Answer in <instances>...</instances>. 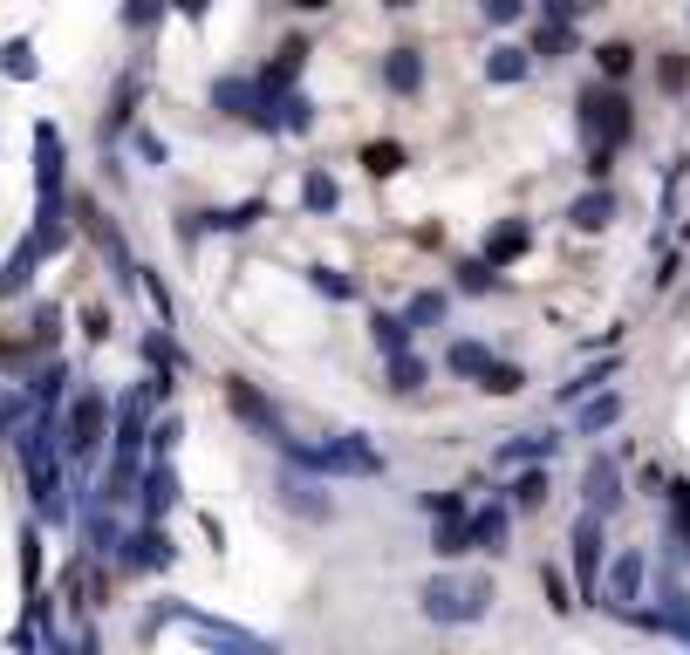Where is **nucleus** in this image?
Returning <instances> with one entry per match:
<instances>
[{
    "label": "nucleus",
    "mask_w": 690,
    "mask_h": 655,
    "mask_svg": "<svg viewBox=\"0 0 690 655\" xmlns=\"http://www.w3.org/2000/svg\"><path fill=\"white\" fill-rule=\"evenodd\" d=\"M575 123H581V137H588V178H608L616 150L629 144V96L608 90V82H595V90L575 96Z\"/></svg>",
    "instance_id": "f257e3e1"
},
{
    "label": "nucleus",
    "mask_w": 690,
    "mask_h": 655,
    "mask_svg": "<svg viewBox=\"0 0 690 655\" xmlns=\"http://www.w3.org/2000/svg\"><path fill=\"white\" fill-rule=\"evenodd\" d=\"M62 465L75 471V485H90V471H96V458H103V444H110V403H103V389H83L69 409H62Z\"/></svg>",
    "instance_id": "f03ea898"
},
{
    "label": "nucleus",
    "mask_w": 690,
    "mask_h": 655,
    "mask_svg": "<svg viewBox=\"0 0 690 655\" xmlns=\"http://www.w3.org/2000/svg\"><path fill=\"white\" fill-rule=\"evenodd\" d=\"M424 622L437 628H459V622H478L485 601H493V581H459V573H437V581H424Z\"/></svg>",
    "instance_id": "7ed1b4c3"
},
{
    "label": "nucleus",
    "mask_w": 690,
    "mask_h": 655,
    "mask_svg": "<svg viewBox=\"0 0 690 655\" xmlns=\"http://www.w3.org/2000/svg\"><path fill=\"white\" fill-rule=\"evenodd\" d=\"M165 628H185V635H198V642H213V648H233V655H267V635H247V628H226V622H213V614H198V607H178V601H165V607H157L144 635H165Z\"/></svg>",
    "instance_id": "20e7f679"
},
{
    "label": "nucleus",
    "mask_w": 690,
    "mask_h": 655,
    "mask_svg": "<svg viewBox=\"0 0 690 655\" xmlns=\"http://www.w3.org/2000/svg\"><path fill=\"white\" fill-rule=\"evenodd\" d=\"M213 110H219V116H239V123H254V131H274V110L260 103L254 75H219V82H213Z\"/></svg>",
    "instance_id": "39448f33"
},
{
    "label": "nucleus",
    "mask_w": 690,
    "mask_h": 655,
    "mask_svg": "<svg viewBox=\"0 0 690 655\" xmlns=\"http://www.w3.org/2000/svg\"><path fill=\"white\" fill-rule=\"evenodd\" d=\"M116 560H124L131 573H157V566H172L178 560V547L157 532V519H144V526H131L124 540H116Z\"/></svg>",
    "instance_id": "423d86ee"
},
{
    "label": "nucleus",
    "mask_w": 690,
    "mask_h": 655,
    "mask_svg": "<svg viewBox=\"0 0 690 655\" xmlns=\"http://www.w3.org/2000/svg\"><path fill=\"white\" fill-rule=\"evenodd\" d=\"M642 573H649V560L629 547V553H616V560H608V573H601V588H595V601H608V607H636L642 601Z\"/></svg>",
    "instance_id": "0eeeda50"
},
{
    "label": "nucleus",
    "mask_w": 690,
    "mask_h": 655,
    "mask_svg": "<svg viewBox=\"0 0 690 655\" xmlns=\"http://www.w3.org/2000/svg\"><path fill=\"white\" fill-rule=\"evenodd\" d=\"M567 553H575V573H581V594L595 601V588H601V512H581L575 526H567Z\"/></svg>",
    "instance_id": "6e6552de"
},
{
    "label": "nucleus",
    "mask_w": 690,
    "mask_h": 655,
    "mask_svg": "<svg viewBox=\"0 0 690 655\" xmlns=\"http://www.w3.org/2000/svg\"><path fill=\"white\" fill-rule=\"evenodd\" d=\"M34 205H62V137H55V123L34 131Z\"/></svg>",
    "instance_id": "1a4fd4ad"
},
{
    "label": "nucleus",
    "mask_w": 690,
    "mask_h": 655,
    "mask_svg": "<svg viewBox=\"0 0 690 655\" xmlns=\"http://www.w3.org/2000/svg\"><path fill=\"white\" fill-rule=\"evenodd\" d=\"M226 403H233V417H239V424H254L260 437H274V444L288 437V424H280V409H274V403H267L254 383H226Z\"/></svg>",
    "instance_id": "9d476101"
},
{
    "label": "nucleus",
    "mask_w": 690,
    "mask_h": 655,
    "mask_svg": "<svg viewBox=\"0 0 690 655\" xmlns=\"http://www.w3.org/2000/svg\"><path fill=\"white\" fill-rule=\"evenodd\" d=\"M581 499H588V512L608 519V512L622 506V465H616V458H595V465L581 471Z\"/></svg>",
    "instance_id": "9b49d317"
},
{
    "label": "nucleus",
    "mask_w": 690,
    "mask_h": 655,
    "mask_svg": "<svg viewBox=\"0 0 690 655\" xmlns=\"http://www.w3.org/2000/svg\"><path fill=\"white\" fill-rule=\"evenodd\" d=\"M137 491H144V506H137V512H144V519H165V512L178 506V471L157 458L151 471H137Z\"/></svg>",
    "instance_id": "f8f14e48"
},
{
    "label": "nucleus",
    "mask_w": 690,
    "mask_h": 655,
    "mask_svg": "<svg viewBox=\"0 0 690 655\" xmlns=\"http://www.w3.org/2000/svg\"><path fill=\"white\" fill-rule=\"evenodd\" d=\"M34 267H42V246H34V232H28V239H14L8 267H0V301H21L28 280H34Z\"/></svg>",
    "instance_id": "ddd939ff"
},
{
    "label": "nucleus",
    "mask_w": 690,
    "mask_h": 655,
    "mask_svg": "<svg viewBox=\"0 0 690 655\" xmlns=\"http://www.w3.org/2000/svg\"><path fill=\"white\" fill-rule=\"evenodd\" d=\"M526 246H534V226H526V219H500L493 232H485V260H493V267H513Z\"/></svg>",
    "instance_id": "4468645a"
},
{
    "label": "nucleus",
    "mask_w": 690,
    "mask_h": 655,
    "mask_svg": "<svg viewBox=\"0 0 690 655\" xmlns=\"http://www.w3.org/2000/svg\"><path fill=\"white\" fill-rule=\"evenodd\" d=\"M608 424H622V396H616V389H601V396L588 389L581 409H575V430H581V437H601Z\"/></svg>",
    "instance_id": "2eb2a0df"
},
{
    "label": "nucleus",
    "mask_w": 690,
    "mask_h": 655,
    "mask_svg": "<svg viewBox=\"0 0 690 655\" xmlns=\"http://www.w3.org/2000/svg\"><path fill=\"white\" fill-rule=\"evenodd\" d=\"M526 69H534V49H519V41H500V49L485 55V82H500V90L526 82Z\"/></svg>",
    "instance_id": "dca6fc26"
},
{
    "label": "nucleus",
    "mask_w": 690,
    "mask_h": 655,
    "mask_svg": "<svg viewBox=\"0 0 690 655\" xmlns=\"http://www.w3.org/2000/svg\"><path fill=\"white\" fill-rule=\"evenodd\" d=\"M383 82H390L397 96H418V90H424V55H418V49H390V55H383Z\"/></svg>",
    "instance_id": "f3484780"
},
{
    "label": "nucleus",
    "mask_w": 690,
    "mask_h": 655,
    "mask_svg": "<svg viewBox=\"0 0 690 655\" xmlns=\"http://www.w3.org/2000/svg\"><path fill=\"white\" fill-rule=\"evenodd\" d=\"M465 526H472L478 553H506V506H478V512H465Z\"/></svg>",
    "instance_id": "a211bd4d"
},
{
    "label": "nucleus",
    "mask_w": 690,
    "mask_h": 655,
    "mask_svg": "<svg viewBox=\"0 0 690 655\" xmlns=\"http://www.w3.org/2000/svg\"><path fill=\"white\" fill-rule=\"evenodd\" d=\"M431 553H437V560L472 553V526H465V512H444V519L431 526Z\"/></svg>",
    "instance_id": "6ab92c4d"
},
{
    "label": "nucleus",
    "mask_w": 690,
    "mask_h": 655,
    "mask_svg": "<svg viewBox=\"0 0 690 655\" xmlns=\"http://www.w3.org/2000/svg\"><path fill=\"white\" fill-rule=\"evenodd\" d=\"M567 219H575L581 232H601L608 219H616V191H608V185H595V191H581V198H575V212H567Z\"/></svg>",
    "instance_id": "aec40b11"
},
{
    "label": "nucleus",
    "mask_w": 690,
    "mask_h": 655,
    "mask_svg": "<svg viewBox=\"0 0 690 655\" xmlns=\"http://www.w3.org/2000/svg\"><path fill=\"white\" fill-rule=\"evenodd\" d=\"M444 368L465 376V383H478L485 368H493V349H485V342H452V349H444Z\"/></svg>",
    "instance_id": "412c9836"
},
{
    "label": "nucleus",
    "mask_w": 690,
    "mask_h": 655,
    "mask_svg": "<svg viewBox=\"0 0 690 655\" xmlns=\"http://www.w3.org/2000/svg\"><path fill=\"white\" fill-rule=\"evenodd\" d=\"M540 458H554V437H506L500 444V471H513V465H540Z\"/></svg>",
    "instance_id": "4be33fe9"
},
{
    "label": "nucleus",
    "mask_w": 690,
    "mask_h": 655,
    "mask_svg": "<svg viewBox=\"0 0 690 655\" xmlns=\"http://www.w3.org/2000/svg\"><path fill=\"white\" fill-rule=\"evenodd\" d=\"M424 376H431V362H424V355H411V349H397V355H390V389H397V396L424 389Z\"/></svg>",
    "instance_id": "5701e85b"
},
{
    "label": "nucleus",
    "mask_w": 690,
    "mask_h": 655,
    "mask_svg": "<svg viewBox=\"0 0 690 655\" xmlns=\"http://www.w3.org/2000/svg\"><path fill=\"white\" fill-rule=\"evenodd\" d=\"M444 308H452V301H444L437 287H424V294L403 301V328H437V321H444Z\"/></svg>",
    "instance_id": "b1692460"
},
{
    "label": "nucleus",
    "mask_w": 690,
    "mask_h": 655,
    "mask_svg": "<svg viewBox=\"0 0 690 655\" xmlns=\"http://www.w3.org/2000/svg\"><path fill=\"white\" fill-rule=\"evenodd\" d=\"M506 506H519V512H540V506H547V471H519V478L506 485Z\"/></svg>",
    "instance_id": "393cba45"
},
{
    "label": "nucleus",
    "mask_w": 690,
    "mask_h": 655,
    "mask_svg": "<svg viewBox=\"0 0 690 655\" xmlns=\"http://www.w3.org/2000/svg\"><path fill=\"white\" fill-rule=\"evenodd\" d=\"M567 49H575V21H540V28H534V55L560 62Z\"/></svg>",
    "instance_id": "a878e982"
},
{
    "label": "nucleus",
    "mask_w": 690,
    "mask_h": 655,
    "mask_svg": "<svg viewBox=\"0 0 690 655\" xmlns=\"http://www.w3.org/2000/svg\"><path fill=\"white\" fill-rule=\"evenodd\" d=\"M301 205H308V212H336V205H342V185H336L329 171H308V178H301Z\"/></svg>",
    "instance_id": "bb28decb"
},
{
    "label": "nucleus",
    "mask_w": 690,
    "mask_h": 655,
    "mask_svg": "<svg viewBox=\"0 0 690 655\" xmlns=\"http://www.w3.org/2000/svg\"><path fill=\"white\" fill-rule=\"evenodd\" d=\"M0 75H14V82H34L42 75V62H34V41H8V49H0Z\"/></svg>",
    "instance_id": "cd10ccee"
},
{
    "label": "nucleus",
    "mask_w": 690,
    "mask_h": 655,
    "mask_svg": "<svg viewBox=\"0 0 690 655\" xmlns=\"http://www.w3.org/2000/svg\"><path fill=\"white\" fill-rule=\"evenodd\" d=\"M280 491H288V506H295L301 519H336V506H329V499H321V485H301V478H288V485H280Z\"/></svg>",
    "instance_id": "c85d7f7f"
},
{
    "label": "nucleus",
    "mask_w": 690,
    "mask_h": 655,
    "mask_svg": "<svg viewBox=\"0 0 690 655\" xmlns=\"http://www.w3.org/2000/svg\"><path fill=\"white\" fill-rule=\"evenodd\" d=\"M459 287H465V294H493V287H500V267L493 260H459Z\"/></svg>",
    "instance_id": "c756f323"
},
{
    "label": "nucleus",
    "mask_w": 690,
    "mask_h": 655,
    "mask_svg": "<svg viewBox=\"0 0 690 655\" xmlns=\"http://www.w3.org/2000/svg\"><path fill=\"white\" fill-rule=\"evenodd\" d=\"M370 335H377V349H383V355L411 349V328H403V314H370Z\"/></svg>",
    "instance_id": "7c9ffc66"
},
{
    "label": "nucleus",
    "mask_w": 690,
    "mask_h": 655,
    "mask_svg": "<svg viewBox=\"0 0 690 655\" xmlns=\"http://www.w3.org/2000/svg\"><path fill=\"white\" fill-rule=\"evenodd\" d=\"M131 103H137V75H124L116 82V96H110V116H103V131L116 137V131H131Z\"/></svg>",
    "instance_id": "2f4dec72"
},
{
    "label": "nucleus",
    "mask_w": 690,
    "mask_h": 655,
    "mask_svg": "<svg viewBox=\"0 0 690 655\" xmlns=\"http://www.w3.org/2000/svg\"><path fill=\"white\" fill-rule=\"evenodd\" d=\"M608 376H616V362H595V368H581V376H575V383H560V403H567V409H575V403H581L588 389H601Z\"/></svg>",
    "instance_id": "473e14b6"
},
{
    "label": "nucleus",
    "mask_w": 690,
    "mask_h": 655,
    "mask_svg": "<svg viewBox=\"0 0 690 655\" xmlns=\"http://www.w3.org/2000/svg\"><path fill=\"white\" fill-rule=\"evenodd\" d=\"M308 287H315V294H329V301H356V280L336 273V267H308Z\"/></svg>",
    "instance_id": "72a5a7b5"
},
{
    "label": "nucleus",
    "mask_w": 690,
    "mask_h": 655,
    "mask_svg": "<svg viewBox=\"0 0 690 655\" xmlns=\"http://www.w3.org/2000/svg\"><path fill=\"white\" fill-rule=\"evenodd\" d=\"M362 164H370L377 178H390V171H403V144H390V137H377V144H362Z\"/></svg>",
    "instance_id": "f704fd0d"
},
{
    "label": "nucleus",
    "mask_w": 690,
    "mask_h": 655,
    "mask_svg": "<svg viewBox=\"0 0 690 655\" xmlns=\"http://www.w3.org/2000/svg\"><path fill=\"white\" fill-rule=\"evenodd\" d=\"M21 581H28V594H34V581H42V532L34 526H21Z\"/></svg>",
    "instance_id": "c9c22d12"
},
{
    "label": "nucleus",
    "mask_w": 690,
    "mask_h": 655,
    "mask_svg": "<svg viewBox=\"0 0 690 655\" xmlns=\"http://www.w3.org/2000/svg\"><path fill=\"white\" fill-rule=\"evenodd\" d=\"M595 62H601V75H629L636 69V49H629V41H601Z\"/></svg>",
    "instance_id": "e433bc0d"
},
{
    "label": "nucleus",
    "mask_w": 690,
    "mask_h": 655,
    "mask_svg": "<svg viewBox=\"0 0 690 655\" xmlns=\"http://www.w3.org/2000/svg\"><path fill=\"white\" fill-rule=\"evenodd\" d=\"M519 383H526V368H513V362H493V368L478 376V389H493V396H513Z\"/></svg>",
    "instance_id": "4c0bfd02"
},
{
    "label": "nucleus",
    "mask_w": 690,
    "mask_h": 655,
    "mask_svg": "<svg viewBox=\"0 0 690 655\" xmlns=\"http://www.w3.org/2000/svg\"><path fill=\"white\" fill-rule=\"evenodd\" d=\"M206 219H213L219 232H247V226L260 219V198H247V205H233V212H206Z\"/></svg>",
    "instance_id": "58836bf2"
},
{
    "label": "nucleus",
    "mask_w": 690,
    "mask_h": 655,
    "mask_svg": "<svg viewBox=\"0 0 690 655\" xmlns=\"http://www.w3.org/2000/svg\"><path fill=\"white\" fill-rule=\"evenodd\" d=\"M144 362H151V368H172V362H178V349H172L165 328H151V335H144Z\"/></svg>",
    "instance_id": "ea45409f"
},
{
    "label": "nucleus",
    "mask_w": 690,
    "mask_h": 655,
    "mask_svg": "<svg viewBox=\"0 0 690 655\" xmlns=\"http://www.w3.org/2000/svg\"><path fill=\"white\" fill-rule=\"evenodd\" d=\"M157 14H165V0H124V28H157Z\"/></svg>",
    "instance_id": "a19ab883"
},
{
    "label": "nucleus",
    "mask_w": 690,
    "mask_h": 655,
    "mask_svg": "<svg viewBox=\"0 0 690 655\" xmlns=\"http://www.w3.org/2000/svg\"><path fill=\"white\" fill-rule=\"evenodd\" d=\"M478 14L493 21V28H513V21L526 14V0H478Z\"/></svg>",
    "instance_id": "79ce46f5"
},
{
    "label": "nucleus",
    "mask_w": 690,
    "mask_h": 655,
    "mask_svg": "<svg viewBox=\"0 0 690 655\" xmlns=\"http://www.w3.org/2000/svg\"><path fill=\"white\" fill-rule=\"evenodd\" d=\"M540 594H547V607L554 614H567L575 601H567V581H560V566H540Z\"/></svg>",
    "instance_id": "37998d69"
},
{
    "label": "nucleus",
    "mask_w": 690,
    "mask_h": 655,
    "mask_svg": "<svg viewBox=\"0 0 690 655\" xmlns=\"http://www.w3.org/2000/svg\"><path fill=\"white\" fill-rule=\"evenodd\" d=\"M151 444H157V458H172V450H178V417H165V424H157V430H144Z\"/></svg>",
    "instance_id": "c03bdc74"
},
{
    "label": "nucleus",
    "mask_w": 690,
    "mask_h": 655,
    "mask_svg": "<svg viewBox=\"0 0 690 655\" xmlns=\"http://www.w3.org/2000/svg\"><path fill=\"white\" fill-rule=\"evenodd\" d=\"M547 21H581V8H595V0H540Z\"/></svg>",
    "instance_id": "a18cd8bd"
},
{
    "label": "nucleus",
    "mask_w": 690,
    "mask_h": 655,
    "mask_svg": "<svg viewBox=\"0 0 690 655\" xmlns=\"http://www.w3.org/2000/svg\"><path fill=\"white\" fill-rule=\"evenodd\" d=\"M131 150H137L144 164H165V144H157L151 131H131Z\"/></svg>",
    "instance_id": "49530a36"
},
{
    "label": "nucleus",
    "mask_w": 690,
    "mask_h": 655,
    "mask_svg": "<svg viewBox=\"0 0 690 655\" xmlns=\"http://www.w3.org/2000/svg\"><path fill=\"white\" fill-rule=\"evenodd\" d=\"M424 512H431V519H444V512H465V499H459V491H431V499H424Z\"/></svg>",
    "instance_id": "de8ad7c7"
},
{
    "label": "nucleus",
    "mask_w": 690,
    "mask_h": 655,
    "mask_svg": "<svg viewBox=\"0 0 690 655\" xmlns=\"http://www.w3.org/2000/svg\"><path fill=\"white\" fill-rule=\"evenodd\" d=\"M683 82H690V62L670 55V62H663V90H683Z\"/></svg>",
    "instance_id": "09e8293b"
},
{
    "label": "nucleus",
    "mask_w": 690,
    "mask_h": 655,
    "mask_svg": "<svg viewBox=\"0 0 690 655\" xmlns=\"http://www.w3.org/2000/svg\"><path fill=\"white\" fill-rule=\"evenodd\" d=\"M172 8H178V14H192V21H198V14H206V8H213V0H172Z\"/></svg>",
    "instance_id": "8fccbe9b"
},
{
    "label": "nucleus",
    "mask_w": 690,
    "mask_h": 655,
    "mask_svg": "<svg viewBox=\"0 0 690 655\" xmlns=\"http://www.w3.org/2000/svg\"><path fill=\"white\" fill-rule=\"evenodd\" d=\"M295 8H301V14H321V8H329V0H295Z\"/></svg>",
    "instance_id": "3c124183"
}]
</instances>
